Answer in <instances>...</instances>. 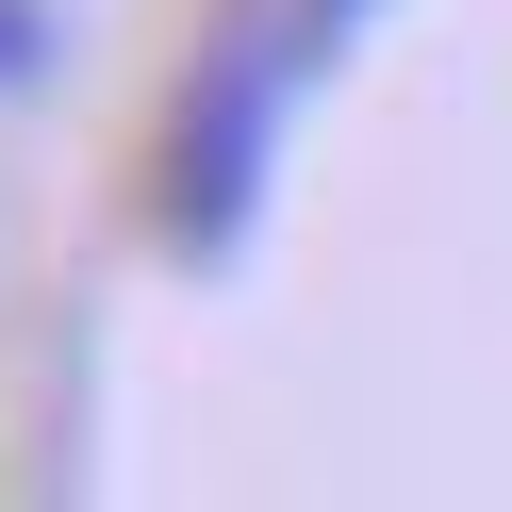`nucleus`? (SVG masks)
Returning <instances> with one entry per match:
<instances>
[{
    "label": "nucleus",
    "mask_w": 512,
    "mask_h": 512,
    "mask_svg": "<svg viewBox=\"0 0 512 512\" xmlns=\"http://www.w3.org/2000/svg\"><path fill=\"white\" fill-rule=\"evenodd\" d=\"M298 17H314V50H347V34L380 17V0H298Z\"/></svg>",
    "instance_id": "7ed1b4c3"
},
{
    "label": "nucleus",
    "mask_w": 512,
    "mask_h": 512,
    "mask_svg": "<svg viewBox=\"0 0 512 512\" xmlns=\"http://www.w3.org/2000/svg\"><path fill=\"white\" fill-rule=\"evenodd\" d=\"M331 67L298 0H232L199 34V67L166 83V133H149V232L182 265H232L281 199V149H298V83Z\"/></svg>",
    "instance_id": "f257e3e1"
},
{
    "label": "nucleus",
    "mask_w": 512,
    "mask_h": 512,
    "mask_svg": "<svg viewBox=\"0 0 512 512\" xmlns=\"http://www.w3.org/2000/svg\"><path fill=\"white\" fill-rule=\"evenodd\" d=\"M50 83V0H0V100H34Z\"/></svg>",
    "instance_id": "f03ea898"
}]
</instances>
